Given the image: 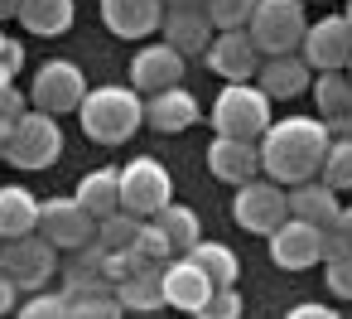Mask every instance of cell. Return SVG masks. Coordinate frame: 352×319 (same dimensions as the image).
<instances>
[{"label": "cell", "mask_w": 352, "mask_h": 319, "mask_svg": "<svg viewBox=\"0 0 352 319\" xmlns=\"http://www.w3.org/2000/svg\"><path fill=\"white\" fill-rule=\"evenodd\" d=\"M82 136L97 145H126L145 126V97L135 88H87L78 107Z\"/></svg>", "instance_id": "2"}, {"label": "cell", "mask_w": 352, "mask_h": 319, "mask_svg": "<svg viewBox=\"0 0 352 319\" xmlns=\"http://www.w3.org/2000/svg\"><path fill=\"white\" fill-rule=\"evenodd\" d=\"M20 15V0H0V20H15Z\"/></svg>", "instance_id": "41"}, {"label": "cell", "mask_w": 352, "mask_h": 319, "mask_svg": "<svg viewBox=\"0 0 352 319\" xmlns=\"http://www.w3.org/2000/svg\"><path fill=\"white\" fill-rule=\"evenodd\" d=\"M342 20H347V25H352V0H347V15H342Z\"/></svg>", "instance_id": "43"}, {"label": "cell", "mask_w": 352, "mask_h": 319, "mask_svg": "<svg viewBox=\"0 0 352 319\" xmlns=\"http://www.w3.org/2000/svg\"><path fill=\"white\" fill-rule=\"evenodd\" d=\"M309 83H314V68L299 54H275V59H261V68H256V88L270 102H289V97L309 92Z\"/></svg>", "instance_id": "17"}, {"label": "cell", "mask_w": 352, "mask_h": 319, "mask_svg": "<svg viewBox=\"0 0 352 319\" xmlns=\"http://www.w3.org/2000/svg\"><path fill=\"white\" fill-rule=\"evenodd\" d=\"M304 0H256V10L246 20V34L251 44L261 49V59H275V54H299L304 44Z\"/></svg>", "instance_id": "3"}, {"label": "cell", "mask_w": 352, "mask_h": 319, "mask_svg": "<svg viewBox=\"0 0 352 319\" xmlns=\"http://www.w3.org/2000/svg\"><path fill=\"white\" fill-rule=\"evenodd\" d=\"M164 6H198V0H164Z\"/></svg>", "instance_id": "42"}, {"label": "cell", "mask_w": 352, "mask_h": 319, "mask_svg": "<svg viewBox=\"0 0 352 319\" xmlns=\"http://www.w3.org/2000/svg\"><path fill=\"white\" fill-rule=\"evenodd\" d=\"M193 319H241V295H236V285H212V295L193 309Z\"/></svg>", "instance_id": "33"}, {"label": "cell", "mask_w": 352, "mask_h": 319, "mask_svg": "<svg viewBox=\"0 0 352 319\" xmlns=\"http://www.w3.org/2000/svg\"><path fill=\"white\" fill-rule=\"evenodd\" d=\"M63 155V131L49 112H25L15 126H10V141H6V160L15 169H54Z\"/></svg>", "instance_id": "5"}, {"label": "cell", "mask_w": 352, "mask_h": 319, "mask_svg": "<svg viewBox=\"0 0 352 319\" xmlns=\"http://www.w3.org/2000/svg\"><path fill=\"white\" fill-rule=\"evenodd\" d=\"M39 237H49L58 251H82L97 237V218L78 198H39Z\"/></svg>", "instance_id": "10"}, {"label": "cell", "mask_w": 352, "mask_h": 319, "mask_svg": "<svg viewBox=\"0 0 352 319\" xmlns=\"http://www.w3.org/2000/svg\"><path fill=\"white\" fill-rule=\"evenodd\" d=\"M150 223L164 232V242L174 247V256H188V251H193V242H203V223H198V213H193V208H184V203H164Z\"/></svg>", "instance_id": "25"}, {"label": "cell", "mask_w": 352, "mask_h": 319, "mask_svg": "<svg viewBox=\"0 0 352 319\" xmlns=\"http://www.w3.org/2000/svg\"><path fill=\"white\" fill-rule=\"evenodd\" d=\"M0 271L10 276L15 290L34 295V290H44L58 276V247L49 237H34V232L10 237V242H0Z\"/></svg>", "instance_id": "6"}, {"label": "cell", "mask_w": 352, "mask_h": 319, "mask_svg": "<svg viewBox=\"0 0 352 319\" xmlns=\"http://www.w3.org/2000/svg\"><path fill=\"white\" fill-rule=\"evenodd\" d=\"M39 232V198L25 184H0V242Z\"/></svg>", "instance_id": "22"}, {"label": "cell", "mask_w": 352, "mask_h": 319, "mask_svg": "<svg viewBox=\"0 0 352 319\" xmlns=\"http://www.w3.org/2000/svg\"><path fill=\"white\" fill-rule=\"evenodd\" d=\"M270 126V97L256 83H227L212 102V131L236 141H261Z\"/></svg>", "instance_id": "4"}, {"label": "cell", "mask_w": 352, "mask_h": 319, "mask_svg": "<svg viewBox=\"0 0 352 319\" xmlns=\"http://www.w3.org/2000/svg\"><path fill=\"white\" fill-rule=\"evenodd\" d=\"M285 319H338V309H333V305H318V300H304V305H294Z\"/></svg>", "instance_id": "38"}, {"label": "cell", "mask_w": 352, "mask_h": 319, "mask_svg": "<svg viewBox=\"0 0 352 319\" xmlns=\"http://www.w3.org/2000/svg\"><path fill=\"white\" fill-rule=\"evenodd\" d=\"M160 285H164V305H174V309H184V314H193V309L212 295V280H208L188 256L164 261V266H160Z\"/></svg>", "instance_id": "20"}, {"label": "cell", "mask_w": 352, "mask_h": 319, "mask_svg": "<svg viewBox=\"0 0 352 319\" xmlns=\"http://www.w3.org/2000/svg\"><path fill=\"white\" fill-rule=\"evenodd\" d=\"M140 227H145V218H135V213H111V218H102L97 223V251H135V242H140Z\"/></svg>", "instance_id": "29"}, {"label": "cell", "mask_w": 352, "mask_h": 319, "mask_svg": "<svg viewBox=\"0 0 352 319\" xmlns=\"http://www.w3.org/2000/svg\"><path fill=\"white\" fill-rule=\"evenodd\" d=\"M203 15L212 20V30H246L256 0H198Z\"/></svg>", "instance_id": "31"}, {"label": "cell", "mask_w": 352, "mask_h": 319, "mask_svg": "<svg viewBox=\"0 0 352 319\" xmlns=\"http://www.w3.org/2000/svg\"><path fill=\"white\" fill-rule=\"evenodd\" d=\"M82 97H87V78H82L78 63H68V59L39 63V73H34V83H30V107H34V112L68 116V112L82 107Z\"/></svg>", "instance_id": "8"}, {"label": "cell", "mask_w": 352, "mask_h": 319, "mask_svg": "<svg viewBox=\"0 0 352 319\" xmlns=\"http://www.w3.org/2000/svg\"><path fill=\"white\" fill-rule=\"evenodd\" d=\"M285 198H289V218H299V223H314V227H333V223H338V213H342V203H338V189H328L323 179L289 184V189H285Z\"/></svg>", "instance_id": "21"}, {"label": "cell", "mask_w": 352, "mask_h": 319, "mask_svg": "<svg viewBox=\"0 0 352 319\" xmlns=\"http://www.w3.org/2000/svg\"><path fill=\"white\" fill-rule=\"evenodd\" d=\"M73 15H78L73 0H20V15L15 20L30 34H39V39H58V34L73 30Z\"/></svg>", "instance_id": "23"}, {"label": "cell", "mask_w": 352, "mask_h": 319, "mask_svg": "<svg viewBox=\"0 0 352 319\" xmlns=\"http://www.w3.org/2000/svg\"><path fill=\"white\" fill-rule=\"evenodd\" d=\"M328 121L318 116H280L265 126V136L256 141L261 150V174L275 179V184H304V179H318L323 169V155H328Z\"/></svg>", "instance_id": "1"}, {"label": "cell", "mask_w": 352, "mask_h": 319, "mask_svg": "<svg viewBox=\"0 0 352 319\" xmlns=\"http://www.w3.org/2000/svg\"><path fill=\"white\" fill-rule=\"evenodd\" d=\"M188 261H193L212 285H236V276H241V261H236V251H232L227 242H193Z\"/></svg>", "instance_id": "27"}, {"label": "cell", "mask_w": 352, "mask_h": 319, "mask_svg": "<svg viewBox=\"0 0 352 319\" xmlns=\"http://www.w3.org/2000/svg\"><path fill=\"white\" fill-rule=\"evenodd\" d=\"M208 68L227 83H256V68H261V49L251 44L246 30H217L212 44H208Z\"/></svg>", "instance_id": "13"}, {"label": "cell", "mask_w": 352, "mask_h": 319, "mask_svg": "<svg viewBox=\"0 0 352 319\" xmlns=\"http://www.w3.org/2000/svg\"><path fill=\"white\" fill-rule=\"evenodd\" d=\"M15 319H73V305H68V295L34 290V295L20 305V314H15Z\"/></svg>", "instance_id": "34"}, {"label": "cell", "mask_w": 352, "mask_h": 319, "mask_svg": "<svg viewBox=\"0 0 352 319\" xmlns=\"http://www.w3.org/2000/svg\"><path fill=\"white\" fill-rule=\"evenodd\" d=\"M318 179H323L328 189H338V194L352 189V136H333V141H328V155H323Z\"/></svg>", "instance_id": "30"}, {"label": "cell", "mask_w": 352, "mask_h": 319, "mask_svg": "<svg viewBox=\"0 0 352 319\" xmlns=\"http://www.w3.org/2000/svg\"><path fill=\"white\" fill-rule=\"evenodd\" d=\"M68 305H73V319H121V314H126V309H121V300H116V290L73 295Z\"/></svg>", "instance_id": "32"}, {"label": "cell", "mask_w": 352, "mask_h": 319, "mask_svg": "<svg viewBox=\"0 0 352 319\" xmlns=\"http://www.w3.org/2000/svg\"><path fill=\"white\" fill-rule=\"evenodd\" d=\"M179 83H184V54L174 44H145L131 59V88L140 97L164 92V88H179Z\"/></svg>", "instance_id": "14"}, {"label": "cell", "mask_w": 352, "mask_h": 319, "mask_svg": "<svg viewBox=\"0 0 352 319\" xmlns=\"http://www.w3.org/2000/svg\"><path fill=\"white\" fill-rule=\"evenodd\" d=\"M135 251L145 256V261H155V266H164V261H174V247L164 242V232L145 218V227H140V242H135Z\"/></svg>", "instance_id": "35"}, {"label": "cell", "mask_w": 352, "mask_h": 319, "mask_svg": "<svg viewBox=\"0 0 352 319\" xmlns=\"http://www.w3.org/2000/svg\"><path fill=\"white\" fill-rule=\"evenodd\" d=\"M323 280H328V290L338 295V300H352V251H342V256H333V261H323Z\"/></svg>", "instance_id": "36"}, {"label": "cell", "mask_w": 352, "mask_h": 319, "mask_svg": "<svg viewBox=\"0 0 352 319\" xmlns=\"http://www.w3.org/2000/svg\"><path fill=\"white\" fill-rule=\"evenodd\" d=\"M111 290H116V300H121V309H160V305H164V285H160V266H140L135 276H126V280H116Z\"/></svg>", "instance_id": "28"}, {"label": "cell", "mask_w": 352, "mask_h": 319, "mask_svg": "<svg viewBox=\"0 0 352 319\" xmlns=\"http://www.w3.org/2000/svg\"><path fill=\"white\" fill-rule=\"evenodd\" d=\"M299 59L314 68V73H342L352 63V25L342 15H323L304 30V44H299Z\"/></svg>", "instance_id": "11"}, {"label": "cell", "mask_w": 352, "mask_h": 319, "mask_svg": "<svg viewBox=\"0 0 352 319\" xmlns=\"http://www.w3.org/2000/svg\"><path fill=\"white\" fill-rule=\"evenodd\" d=\"M164 203H174V179L155 155H140L121 169V208L135 218H155Z\"/></svg>", "instance_id": "9"}, {"label": "cell", "mask_w": 352, "mask_h": 319, "mask_svg": "<svg viewBox=\"0 0 352 319\" xmlns=\"http://www.w3.org/2000/svg\"><path fill=\"white\" fill-rule=\"evenodd\" d=\"M309 88H314L318 121H347L352 116V78L347 73H318Z\"/></svg>", "instance_id": "26"}, {"label": "cell", "mask_w": 352, "mask_h": 319, "mask_svg": "<svg viewBox=\"0 0 352 319\" xmlns=\"http://www.w3.org/2000/svg\"><path fill=\"white\" fill-rule=\"evenodd\" d=\"M289 218V198H285V184L256 174L246 184H236V198H232V223L241 232H256V237H270L280 223Z\"/></svg>", "instance_id": "7"}, {"label": "cell", "mask_w": 352, "mask_h": 319, "mask_svg": "<svg viewBox=\"0 0 352 319\" xmlns=\"http://www.w3.org/2000/svg\"><path fill=\"white\" fill-rule=\"evenodd\" d=\"M25 68V44H15V39H6V34H0V73H6V78H15Z\"/></svg>", "instance_id": "37"}, {"label": "cell", "mask_w": 352, "mask_h": 319, "mask_svg": "<svg viewBox=\"0 0 352 319\" xmlns=\"http://www.w3.org/2000/svg\"><path fill=\"white\" fill-rule=\"evenodd\" d=\"M160 34H164V44H174V49L188 59V54H208V44H212L217 30H212V20L203 15V6H169Z\"/></svg>", "instance_id": "18"}, {"label": "cell", "mask_w": 352, "mask_h": 319, "mask_svg": "<svg viewBox=\"0 0 352 319\" xmlns=\"http://www.w3.org/2000/svg\"><path fill=\"white\" fill-rule=\"evenodd\" d=\"M347 78H352V63H347Z\"/></svg>", "instance_id": "44"}, {"label": "cell", "mask_w": 352, "mask_h": 319, "mask_svg": "<svg viewBox=\"0 0 352 319\" xmlns=\"http://www.w3.org/2000/svg\"><path fill=\"white\" fill-rule=\"evenodd\" d=\"M145 126H155L160 136H179L188 126H198V97L188 88H164L145 97Z\"/></svg>", "instance_id": "19"}, {"label": "cell", "mask_w": 352, "mask_h": 319, "mask_svg": "<svg viewBox=\"0 0 352 319\" xmlns=\"http://www.w3.org/2000/svg\"><path fill=\"white\" fill-rule=\"evenodd\" d=\"M164 0H102V25L116 39H150L164 25Z\"/></svg>", "instance_id": "15"}, {"label": "cell", "mask_w": 352, "mask_h": 319, "mask_svg": "<svg viewBox=\"0 0 352 319\" xmlns=\"http://www.w3.org/2000/svg\"><path fill=\"white\" fill-rule=\"evenodd\" d=\"M73 198H78L97 223L111 218V213H121V169H92V174H82V184H78Z\"/></svg>", "instance_id": "24"}, {"label": "cell", "mask_w": 352, "mask_h": 319, "mask_svg": "<svg viewBox=\"0 0 352 319\" xmlns=\"http://www.w3.org/2000/svg\"><path fill=\"white\" fill-rule=\"evenodd\" d=\"M15 309V285H10V276L0 271V314H10Z\"/></svg>", "instance_id": "39"}, {"label": "cell", "mask_w": 352, "mask_h": 319, "mask_svg": "<svg viewBox=\"0 0 352 319\" xmlns=\"http://www.w3.org/2000/svg\"><path fill=\"white\" fill-rule=\"evenodd\" d=\"M208 169H212V179H222V184H246V179H256L261 174V150H256V141H236V136H212V145H208Z\"/></svg>", "instance_id": "16"}, {"label": "cell", "mask_w": 352, "mask_h": 319, "mask_svg": "<svg viewBox=\"0 0 352 319\" xmlns=\"http://www.w3.org/2000/svg\"><path fill=\"white\" fill-rule=\"evenodd\" d=\"M333 227H338V232H342V237H347V247H352V208H342V213H338V223H333Z\"/></svg>", "instance_id": "40"}, {"label": "cell", "mask_w": 352, "mask_h": 319, "mask_svg": "<svg viewBox=\"0 0 352 319\" xmlns=\"http://www.w3.org/2000/svg\"><path fill=\"white\" fill-rule=\"evenodd\" d=\"M270 261L280 271H309V266H318L323 261V227L299 223V218H285L270 232Z\"/></svg>", "instance_id": "12"}]
</instances>
